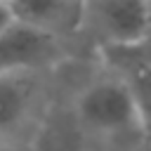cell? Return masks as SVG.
<instances>
[{"instance_id": "obj_6", "label": "cell", "mask_w": 151, "mask_h": 151, "mask_svg": "<svg viewBox=\"0 0 151 151\" xmlns=\"http://www.w3.org/2000/svg\"><path fill=\"white\" fill-rule=\"evenodd\" d=\"M120 78L127 83L142 125L151 130V59L134 54V47H113Z\"/></svg>"}, {"instance_id": "obj_4", "label": "cell", "mask_w": 151, "mask_h": 151, "mask_svg": "<svg viewBox=\"0 0 151 151\" xmlns=\"http://www.w3.org/2000/svg\"><path fill=\"white\" fill-rule=\"evenodd\" d=\"M35 73H0V139L12 134L28 116L35 94Z\"/></svg>"}, {"instance_id": "obj_3", "label": "cell", "mask_w": 151, "mask_h": 151, "mask_svg": "<svg viewBox=\"0 0 151 151\" xmlns=\"http://www.w3.org/2000/svg\"><path fill=\"white\" fill-rule=\"evenodd\" d=\"M92 17L111 47H137L151 28V0H94Z\"/></svg>"}, {"instance_id": "obj_7", "label": "cell", "mask_w": 151, "mask_h": 151, "mask_svg": "<svg viewBox=\"0 0 151 151\" xmlns=\"http://www.w3.org/2000/svg\"><path fill=\"white\" fill-rule=\"evenodd\" d=\"M14 21H17V17H14V12H12L9 0H2V2H0V35H2Z\"/></svg>"}, {"instance_id": "obj_2", "label": "cell", "mask_w": 151, "mask_h": 151, "mask_svg": "<svg viewBox=\"0 0 151 151\" xmlns=\"http://www.w3.org/2000/svg\"><path fill=\"white\" fill-rule=\"evenodd\" d=\"M61 45L54 31L14 21L0 35V73H35L59 59Z\"/></svg>"}, {"instance_id": "obj_8", "label": "cell", "mask_w": 151, "mask_h": 151, "mask_svg": "<svg viewBox=\"0 0 151 151\" xmlns=\"http://www.w3.org/2000/svg\"><path fill=\"white\" fill-rule=\"evenodd\" d=\"M71 2L78 5V7H83V9H85V5H87V0H71Z\"/></svg>"}, {"instance_id": "obj_1", "label": "cell", "mask_w": 151, "mask_h": 151, "mask_svg": "<svg viewBox=\"0 0 151 151\" xmlns=\"http://www.w3.org/2000/svg\"><path fill=\"white\" fill-rule=\"evenodd\" d=\"M76 111L80 123L97 132H123L142 125L134 97L123 78H104L87 85L76 101Z\"/></svg>"}, {"instance_id": "obj_9", "label": "cell", "mask_w": 151, "mask_h": 151, "mask_svg": "<svg viewBox=\"0 0 151 151\" xmlns=\"http://www.w3.org/2000/svg\"><path fill=\"white\" fill-rule=\"evenodd\" d=\"M0 2H2V0H0Z\"/></svg>"}, {"instance_id": "obj_5", "label": "cell", "mask_w": 151, "mask_h": 151, "mask_svg": "<svg viewBox=\"0 0 151 151\" xmlns=\"http://www.w3.org/2000/svg\"><path fill=\"white\" fill-rule=\"evenodd\" d=\"M9 5L19 21H26L54 33L57 28L78 26L85 12L71 0H9Z\"/></svg>"}]
</instances>
